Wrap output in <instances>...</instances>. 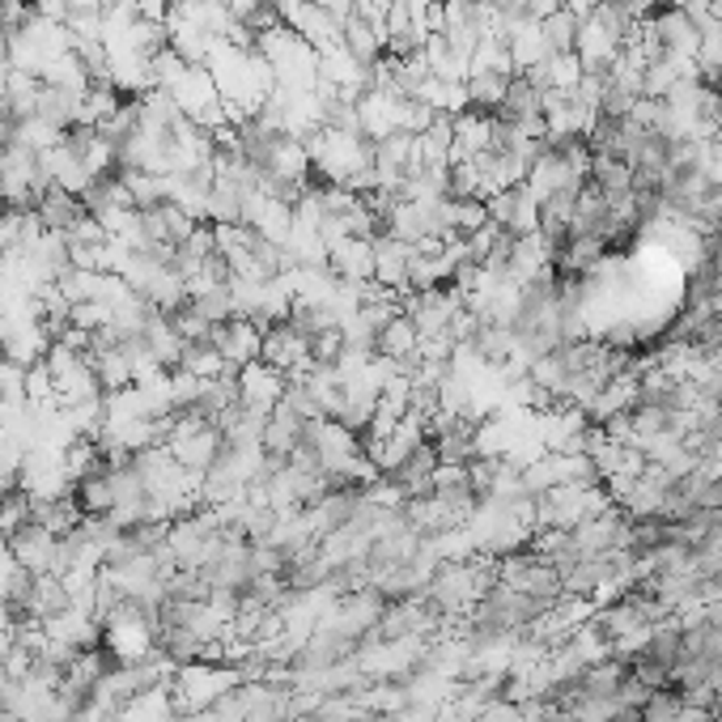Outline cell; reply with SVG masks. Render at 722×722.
Returning a JSON list of instances; mask_svg holds the SVG:
<instances>
[{
    "label": "cell",
    "mask_w": 722,
    "mask_h": 722,
    "mask_svg": "<svg viewBox=\"0 0 722 722\" xmlns=\"http://www.w3.org/2000/svg\"><path fill=\"white\" fill-rule=\"evenodd\" d=\"M505 48H510V60H514V72H528L535 69L540 60H549L553 51L544 43V30L540 22H519L510 34H505Z\"/></svg>",
    "instance_id": "obj_11"
},
{
    "label": "cell",
    "mask_w": 722,
    "mask_h": 722,
    "mask_svg": "<svg viewBox=\"0 0 722 722\" xmlns=\"http://www.w3.org/2000/svg\"><path fill=\"white\" fill-rule=\"evenodd\" d=\"M417 349H421V337H417L409 314H395L391 323H383V332L374 337V358H387L395 361V365H404Z\"/></svg>",
    "instance_id": "obj_10"
},
{
    "label": "cell",
    "mask_w": 722,
    "mask_h": 722,
    "mask_svg": "<svg viewBox=\"0 0 722 722\" xmlns=\"http://www.w3.org/2000/svg\"><path fill=\"white\" fill-rule=\"evenodd\" d=\"M498 116H505V120H531V116H544V90L531 86L523 72H514V77H510V90H505V98H502V107H498Z\"/></svg>",
    "instance_id": "obj_12"
},
{
    "label": "cell",
    "mask_w": 722,
    "mask_h": 722,
    "mask_svg": "<svg viewBox=\"0 0 722 722\" xmlns=\"http://www.w3.org/2000/svg\"><path fill=\"white\" fill-rule=\"evenodd\" d=\"M34 213H39V221H43V230H48V234H69L81 217H90V213H86V200H81V195L64 192V188H56V183L39 195Z\"/></svg>",
    "instance_id": "obj_8"
},
{
    "label": "cell",
    "mask_w": 722,
    "mask_h": 722,
    "mask_svg": "<svg viewBox=\"0 0 722 722\" xmlns=\"http://www.w3.org/2000/svg\"><path fill=\"white\" fill-rule=\"evenodd\" d=\"M412 255H417V247L412 242H400L391 239V234H379L374 239V285L391 289V293H409V268H412Z\"/></svg>",
    "instance_id": "obj_6"
},
{
    "label": "cell",
    "mask_w": 722,
    "mask_h": 722,
    "mask_svg": "<svg viewBox=\"0 0 722 722\" xmlns=\"http://www.w3.org/2000/svg\"><path fill=\"white\" fill-rule=\"evenodd\" d=\"M260 361H268L272 370H281L285 379H293V374H302V370H311V340L302 337L289 319H281V323H268L264 328V353H260Z\"/></svg>",
    "instance_id": "obj_3"
},
{
    "label": "cell",
    "mask_w": 722,
    "mask_h": 722,
    "mask_svg": "<svg viewBox=\"0 0 722 722\" xmlns=\"http://www.w3.org/2000/svg\"><path fill=\"white\" fill-rule=\"evenodd\" d=\"M684 705H689V701L680 698L675 689H654V693L646 698V705L638 710V719L642 722H675Z\"/></svg>",
    "instance_id": "obj_19"
},
{
    "label": "cell",
    "mask_w": 722,
    "mask_h": 722,
    "mask_svg": "<svg viewBox=\"0 0 722 722\" xmlns=\"http://www.w3.org/2000/svg\"><path fill=\"white\" fill-rule=\"evenodd\" d=\"M578 26H582V22H578L570 9H556V13H549V18L540 22L549 51H574V43H578Z\"/></svg>",
    "instance_id": "obj_17"
},
{
    "label": "cell",
    "mask_w": 722,
    "mask_h": 722,
    "mask_svg": "<svg viewBox=\"0 0 722 722\" xmlns=\"http://www.w3.org/2000/svg\"><path fill=\"white\" fill-rule=\"evenodd\" d=\"M505 90H510V77L505 72H472L468 77V107L484 111V116H498Z\"/></svg>",
    "instance_id": "obj_13"
},
{
    "label": "cell",
    "mask_w": 722,
    "mask_h": 722,
    "mask_svg": "<svg viewBox=\"0 0 722 722\" xmlns=\"http://www.w3.org/2000/svg\"><path fill=\"white\" fill-rule=\"evenodd\" d=\"M26 374H30V365L0 358V409H18V404H30V395H26Z\"/></svg>",
    "instance_id": "obj_16"
},
{
    "label": "cell",
    "mask_w": 722,
    "mask_h": 722,
    "mask_svg": "<svg viewBox=\"0 0 722 722\" xmlns=\"http://www.w3.org/2000/svg\"><path fill=\"white\" fill-rule=\"evenodd\" d=\"M328 272L349 285H370L374 281V239L353 234V239L328 247Z\"/></svg>",
    "instance_id": "obj_5"
},
{
    "label": "cell",
    "mask_w": 722,
    "mask_h": 722,
    "mask_svg": "<svg viewBox=\"0 0 722 722\" xmlns=\"http://www.w3.org/2000/svg\"><path fill=\"white\" fill-rule=\"evenodd\" d=\"M209 340H213V349L221 353V361H225V370L239 374L242 365L260 361V353H264V323L239 319V314H234V319L217 323L213 332H209Z\"/></svg>",
    "instance_id": "obj_1"
},
{
    "label": "cell",
    "mask_w": 722,
    "mask_h": 722,
    "mask_svg": "<svg viewBox=\"0 0 722 722\" xmlns=\"http://www.w3.org/2000/svg\"><path fill=\"white\" fill-rule=\"evenodd\" d=\"M60 141H64V132H60V128H51L48 120L30 116V120L13 123V141H9V144H26L30 153H48V149H56Z\"/></svg>",
    "instance_id": "obj_14"
},
{
    "label": "cell",
    "mask_w": 722,
    "mask_h": 722,
    "mask_svg": "<svg viewBox=\"0 0 722 722\" xmlns=\"http://www.w3.org/2000/svg\"><path fill=\"white\" fill-rule=\"evenodd\" d=\"M4 549L30 574H56V565H60V535L43 528L39 519L22 523V528L4 540Z\"/></svg>",
    "instance_id": "obj_2"
},
{
    "label": "cell",
    "mask_w": 722,
    "mask_h": 722,
    "mask_svg": "<svg viewBox=\"0 0 722 722\" xmlns=\"http://www.w3.org/2000/svg\"><path fill=\"white\" fill-rule=\"evenodd\" d=\"M433 468H438V451H433V442L425 438L417 451H409L395 468H387V472H379V477H383L387 484H395L404 498H417V493H430Z\"/></svg>",
    "instance_id": "obj_7"
},
{
    "label": "cell",
    "mask_w": 722,
    "mask_h": 722,
    "mask_svg": "<svg viewBox=\"0 0 722 722\" xmlns=\"http://www.w3.org/2000/svg\"><path fill=\"white\" fill-rule=\"evenodd\" d=\"M472 72H505V77H514V60H510V48H505V39H493V34H484L481 43L472 48Z\"/></svg>",
    "instance_id": "obj_15"
},
{
    "label": "cell",
    "mask_w": 722,
    "mask_h": 722,
    "mask_svg": "<svg viewBox=\"0 0 722 722\" xmlns=\"http://www.w3.org/2000/svg\"><path fill=\"white\" fill-rule=\"evenodd\" d=\"M285 374L281 370H272L268 361H251V365H242L239 370V404L242 409H255V412H272L281 404V395H285Z\"/></svg>",
    "instance_id": "obj_4"
},
{
    "label": "cell",
    "mask_w": 722,
    "mask_h": 722,
    "mask_svg": "<svg viewBox=\"0 0 722 722\" xmlns=\"http://www.w3.org/2000/svg\"><path fill=\"white\" fill-rule=\"evenodd\" d=\"M81 98L86 94H77V90H69V86H48V81H43L34 116L48 120L51 128H60V132H69L72 123L81 120Z\"/></svg>",
    "instance_id": "obj_9"
},
{
    "label": "cell",
    "mask_w": 722,
    "mask_h": 722,
    "mask_svg": "<svg viewBox=\"0 0 722 722\" xmlns=\"http://www.w3.org/2000/svg\"><path fill=\"white\" fill-rule=\"evenodd\" d=\"M481 225H489V204H484V200H477V195L451 200V230H455V239L477 234Z\"/></svg>",
    "instance_id": "obj_18"
},
{
    "label": "cell",
    "mask_w": 722,
    "mask_h": 722,
    "mask_svg": "<svg viewBox=\"0 0 722 722\" xmlns=\"http://www.w3.org/2000/svg\"><path fill=\"white\" fill-rule=\"evenodd\" d=\"M9 72H13V60H9V39L0 34V98H4V86H9Z\"/></svg>",
    "instance_id": "obj_20"
}]
</instances>
